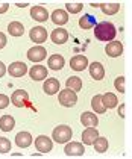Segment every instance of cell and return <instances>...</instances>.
<instances>
[{"label": "cell", "mask_w": 132, "mask_h": 159, "mask_svg": "<svg viewBox=\"0 0 132 159\" xmlns=\"http://www.w3.org/2000/svg\"><path fill=\"white\" fill-rule=\"evenodd\" d=\"M116 35H117L116 26L109 21H102L94 26V37L99 41H112Z\"/></svg>", "instance_id": "obj_1"}, {"label": "cell", "mask_w": 132, "mask_h": 159, "mask_svg": "<svg viewBox=\"0 0 132 159\" xmlns=\"http://www.w3.org/2000/svg\"><path fill=\"white\" fill-rule=\"evenodd\" d=\"M73 136V130L70 129V126H65V124H61L58 127L53 129V134H52V138L55 143H59V144H64L67 141H70Z\"/></svg>", "instance_id": "obj_2"}, {"label": "cell", "mask_w": 132, "mask_h": 159, "mask_svg": "<svg viewBox=\"0 0 132 159\" xmlns=\"http://www.w3.org/2000/svg\"><path fill=\"white\" fill-rule=\"evenodd\" d=\"M58 100H59V103L62 105V106H65V108H72V106L76 105V102H78V96H76L74 91L68 89V88H65V89H62V91L59 93Z\"/></svg>", "instance_id": "obj_3"}, {"label": "cell", "mask_w": 132, "mask_h": 159, "mask_svg": "<svg viewBox=\"0 0 132 159\" xmlns=\"http://www.w3.org/2000/svg\"><path fill=\"white\" fill-rule=\"evenodd\" d=\"M46 56H47V52H46L44 47H41V46H35V47H31V49L27 50V59L32 62L44 61Z\"/></svg>", "instance_id": "obj_4"}, {"label": "cell", "mask_w": 132, "mask_h": 159, "mask_svg": "<svg viewBox=\"0 0 132 159\" xmlns=\"http://www.w3.org/2000/svg\"><path fill=\"white\" fill-rule=\"evenodd\" d=\"M11 102L14 103V106L17 108H23L26 105H29V94L24 91V89H17L12 93Z\"/></svg>", "instance_id": "obj_5"}, {"label": "cell", "mask_w": 132, "mask_h": 159, "mask_svg": "<svg viewBox=\"0 0 132 159\" xmlns=\"http://www.w3.org/2000/svg\"><path fill=\"white\" fill-rule=\"evenodd\" d=\"M29 37H31V39H32L34 43H36V44H43V43L47 39V30H46L44 27H41V26H35V27L31 29Z\"/></svg>", "instance_id": "obj_6"}, {"label": "cell", "mask_w": 132, "mask_h": 159, "mask_svg": "<svg viewBox=\"0 0 132 159\" xmlns=\"http://www.w3.org/2000/svg\"><path fill=\"white\" fill-rule=\"evenodd\" d=\"M35 146H36V150H38L40 153H49V152L53 148V141H52L49 136L41 135V136H38L35 139Z\"/></svg>", "instance_id": "obj_7"}, {"label": "cell", "mask_w": 132, "mask_h": 159, "mask_svg": "<svg viewBox=\"0 0 132 159\" xmlns=\"http://www.w3.org/2000/svg\"><path fill=\"white\" fill-rule=\"evenodd\" d=\"M64 153L67 155V156H82L85 153L84 150V144L82 143H76V141H73V143H68L65 148H64Z\"/></svg>", "instance_id": "obj_8"}, {"label": "cell", "mask_w": 132, "mask_h": 159, "mask_svg": "<svg viewBox=\"0 0 132 159\" xmlns=\"http://www.w3.org/2000/svg\"><path fill=\"white\" fill-rule=\"evenodd\" d=\"M8 73L11 74L12 77H21L24 74L27 73V65L24 62H12L11 65L8 67Z\"/></svg>", "instance_id": "obj_9"}, {"label": "cell", "mask_w": 132, "mask_h": 159, "mask_svg": "<svg viewBox=\"0 0 132 159\" xmlns=\"http://www.w3.org/2000/svg\"><path fill=\"white\" fill-rule=\"evenodd\" d=\"M50 39L55 43V44H64V43H67V39H68V32L65 30V29H62V27H58V29H55V30H52V34H50Z\"/></svg>", "instance_id": "obj_10"}, {"label": "cell", "mask_w": 132, "mask_h": 159, "mask_svg": "<svg viewBox=\"0 0 132 159\" xmlns=\"http://www.w3.org/2000/svg\"><path fill=\"white\" fill-rule=\"evenodd\" d=\"M105 52L111 58H117L123 53V44L120 41H109V44H106V47H105Z\"/></svg>", "instance_id": "obj_11"}, {"label": "cell", "mask_w": 132, "mask_h": 159, "mask_svg": "<svg viewBox=\"0 0 132 159\" xmlns=\"http://www.w3.org/2000/svg\"><path fill=\"white\" fill-rule=\"evenodd\" d=\"M29 76L32 77V80H36V82L43 80V79L47 77V68L43 67V65H34L29 70Z\"/></svg>", "instance_id": "obj_12"}, {"label": "cell", "mask_w": 132, "mask_h": 159, "mask_svg": "<svg viewBox=\"0 0 132 159\" xmlns=\"http://www.w3.org/2000/svg\"><path fill=\"white\" fill-rule=\"evenodd\" d=\"M87 65H88V61H87V58H85L84 55L73 56L72 59H70V67H72V70H74V71H82V70L87 68Z\"/></svg>", "instance_id": "obj_13"}, {"label": "cell", "mask_w": 132, "mask_h": 159, "mask_svg": "<svg viewBox=\"0 0 132 159\" xmlns=\"http://www.w3.org/2000/svg\"><path fill=\"white\" fill-rule=\"evenodd\" d=\"M97 138H99V130L94 127H88L82 132V143L87 146H91Z\"/></svg>", "instance_id": "obj_14"}, {"label": "cell", "mask_w": 132, "mask_h": 159, "mask_svg": "<svg viewBox=\"0 0 132 159\" xmlns=\"http://www.w3.org/2000/svg\"><path fill=\"white\" fill-rule=\"evenodd\" d=\"M90 74L94 80H102L105 77V68L100 62H93L90 64Z\"/></svg>", "instance_id": "obj_15"}, {"label": "cell", "mask_w": 132, "mask_h": 159, "mask_svg": "<svg viewBox=\"0 0 132 159\" xmlns=\"http://www.w3.org/2000/svg\"><path fill=\"white\" fill-rule=\"evenodd\" d=\"M43 89H44V93L49 94V96L56 94V93L59 91V82H58V79H55V77L47 79V80L44 82V85H43Z\"/></svg>", "instance_id": "obj_16"}, {"label": "cell", "mask_w": 132, "mask_h": 159, "mask_svg": "<svg viewBox=\"0 0 132 159\" xmlns=\"http://www.w3.org/2000/svg\"><path fill=\"white\" fill-rule=\"evenodd\" d=\"M50 18H52V21L55 23V25H65L67 21H68V14L65 12L64 9H55L52 15H50Z\"/></svg>", "instance_id": "obj_17"}, {"label": "cell", "mask_w": 132, "mask_h": 159, "mask_svg": "<svg viewBox=\"0 0 132 159\" xmlns=\"http://www.w3.org/2000/svg\"><path fill=\"white\" fill-rule=\"evenodd\" d=\"M31 17L36 20V21H46L49 18V12L46 8H43V6H35V8H32L31 9Z\"/></svg>", "instance_id": "obj_18"}, {"label": "cell", "mask_w": 132, "mask_h": 159, "mask_svg": "<svg viewBox=\"0 0 132 159\" xmlns=\"http://www.w3.org/2000/svg\"><path fill=\"white\" fill-rule=\"evenodd\" d=\"M31 143H32V135L29 134V132H20V134H17V136H15V144L18 147H21V148L29 147Z\"/></svg>", "instance_id": "obj_19"}, {"label": "cell", "mask_w": 132, "mask_h": 159, "mask_svg": "<svg viewBox=\"0 0 132 159\" xmlns=\"http://www.w3.org/2000/svg\"><path fill=\"white\" fill-rule=\"evenodd\" d=\"M81 123L84 124L85 127H96L97 123H99V118L93 112H84L81 115Z\"/></svg>", "instance_id": "obj_20"}, {"label": "cell", "mask_w": 132, "mask_h": 159, "mask_svg": "<svg viewBox=\"0 0 132 159\" xmlns=\"http://www.w3.org/2000/svg\"><path fill=\"white\" fill-rule=\"evenodd\" d=\"M102 103L106 109H112L119 105V100H117V96L112 94V93H106L105 96H102Z\"/></svg>", "instance_id": "obj_21"}, {"label": "cell", "mask_w": 132, "mask_h": 159, "mask_svg": "<svg viewBox=\"0 0 132 159\" xmlns=\"http://www.w3.org/2000/svg\"><path fill=\"white\" fill-rule=\"evenodd\" d=\"M49 68L50 70H61L62 67H64V64H65V61H64V58L61 56V55H52L50 58H49Z\"/></svg>", "instance_id": "obj_22"}, {"label": "cell", "mask_w": 132, "mask_h": 159, "mask_svg": "<svg viewBox=\"0 0 132 159\" xmlns=\"http://www.w3.org/2000/svg\"><path fill=\"white\" fill-rule=\"evenodd\" d=\"M14 126H15V121H14V118H12L11 115H3V117L0 118V129H2L3 132L12 130Z\"/></svg>", "instance_id": "obj_23"}, {"label": "cell", "mask_w": 132, "mask_h": 159, "mask_svg": "<svg viewBox=\"0 0 132 159\" xmlns=\"http://www.w3.org/2000/svg\"><path fill=\"white\" fill-rule=\"evenodd\" d=\"M99 6H100L102 12L106 14V15H114V14L119 12V9H120L119 3H100Z\"/></svg>", "instance_id": "obj_24"}, {"label": "cell", "mask_w": 132, "mask_h": 159, "mask_svg": "<svg viewBox=\"0 0 132 159\" xmlns=\"http://www.w3.org/2000/svg\"><path fill=\"white\" fill-rule=\"evenodd\" d=\"M65 85H67L68 89H72V91H74V93H79V91L82 89V80H81L79 77L73 76V77H68V79H67Z\"/></svg>", "instance_id": "obj_25"}, {"label": "cell", "mask_w": 132, "mask_h": 159, "mask_svg": "<svg viewBox=\"0 0 132 159\" xmlns=\"http://www.w3.org/2000/svg\"><path fill=\"white\" fill-rule=\"evenodd\" d=\"M8 32L11 34L12 37H21L24 34V27L21 23H18V21H12V23H9V26H8Z\"/></svg>", "instance_id": "obj_26"}, {"label": "cell", "mask_w": 132, "mask_h": 159, "mask_svg": "<svg viewBox=\"0 0 132 159\" xmlns=\"http://www.w3.org/2000/svg\"><path fill=\"white\" fill-rule=\"evenodd\" d=\"M93 146H94V150L97 153H105L108 150V139L103 138V136H99L96 141L93 143Z\"/></svg>", "instance_id": "obj_27"}, {"label": "cell", "mask_w": 132, "mask_h": 159, "mask_svg": "<svg viewBox=\"0 0 132 159\" xmlns=\"http://www.w3.org/2000/svg\"><path fill=\"white\" fill-rule=\"evenodd\" d=\"M91 106H93L94 112H97V114H103L106 111V108L102 103V96H94L91 98Z\"/></svg>", "instance_id": "obj_28"}, {"label": "cell", "mask_w": 132, "mask_h": 159, "mask_svg": "<svg viewBox=\"0 0 132 159\" xmlns=\"http://www.w3.org/2000/svg\"><path fill=\"white\" fill-rule=\"evenodd\" d=\"M79 26H81L82 29H91V27L96 26V20H94L93 15H84V17L79 20Z\"/></svg>", "instance_id": "obj_29"}, {"label": "cell", "mask_w": 132, "mask_h": 159, "mask_svg": "<svg viewBox=\"0 0 132 159\" xmlns=\"http://www.w3.org/2000/svg\"><path fill=\"white\" fill-rule=\"evenodd\" d=\"M65 8H67V11L68 12H72V14H78V12H81L82 11V8H84V5L82 3H67L65 5Z\"/></svg>", "instance_id": "obj_30"}, {"label": "cell", "mask_w": 132, "mask_h": 159, "mask_svg": "<svg viewBox=\"0 0 132 159\" xmlns=\"http://www.w3.org/2000/svg\"><path fill=\"white\" fill-rule=\"evenodd\" d=\"M11 150V141L8 138H0V153H8Z\"/></svg>", "instance_id": "obj_31"}, {"label": "cell", "mask_w": 132, "mask_h": 159, "mask_svg": "<svg viewBox=\"0 0 132 159\" xmlns=\"http://www.w3.org/2000/svg\"><path fill=\"white\" fill-rule=\"evenodd\" d=\"M114 86H116V89L119 91V93H125V77L123 76H119L116 80H114Z\"/></svg>", "instance_id": "obj_32"}, {"label": "cell", "mask_w": 132, "mask_h": 159, "mask_svg": "<svg viewBox=\"0 0 132 159\" xmlns=\"http://www.w3.org/2000/svg\"><path fill=\"white\" fill-rule=\"evenodd\" d=\"M8 105H9V98H8V96L0 94V109H5Z\"/></svg>", "instance_id": "obj_33"}, {"label": "cell", "mask_w": 132, "mask_h": 159, "mask_svg": "<svg viewBox=\"0 0 132 159\" xmlns=\"http://www.w3.org/2000/svg\"><path fill=\"white\" fill-rule=\"evenodd\" d=\"M5 46H6V37H5L3 32H0V50L3 49Z\"/></svg>", "instance_id": "obj_34"}, {"label": "cell", "mask_w": 132, "mask_h": 159, "mask_svg": "<svg viewBox=\"0 0 132 159\" xmlns=\"http://www.w3.org/2000/svg\"><path fill=\"white\" fill-rule=\"evenodd\" d=\"M8 8H9V5L5 2V3H0V14H5L8 11Z\"/></svg>", "instance_id": "obj_35"}, {"label": "cell", "mask_w": 132, "mask_h": 159, "mask_svg": "<svg viewBox=\"0 0 132 159\" xmlns=\"http://www.w3.org/2000/svg\"><path fill=\"white\" fill-rule=\"evenodd\" d=\"M5 73H6V67H5V64H3V62L0 61V77H2Z\"/></svg>", "instance_id": "obj_36"}, {"label": "cell", "mask_w": 132, "mask_h": 159, "mask_svg": "<svg viewBox=\"0 0 132 159\" xmlns=\"http://www.w3.org/2000/svg\"><path fill=\"white\" fill-rule=\"evenodd\" d=\"M119 115H120V117H125V105H120V106H119Z\"/></svg>", "instance_id": "obj_37"}, {"label": "cell", "mask_w": 132, "mask_h": 159, "mask_svg": "<svg viewBox=\"0 0 132 159\" xmlns=\"http://www.w3.org/2000/svg\"><path fill=\"white\" fill-rule=\"evenodd\" d=\"M17 6H20V8H26V6H27V3H17Z\"/></svg>", "instance_id": "obj_38"}]
</instances>
